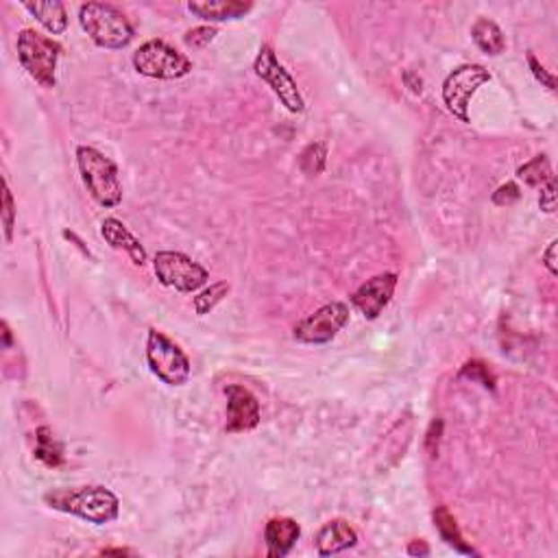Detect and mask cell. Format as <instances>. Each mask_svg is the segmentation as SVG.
I'll list each match as a JSON object with an SVG mask.
<instances>
[{"label":"cell","instance_id":"7a4b0ae2","mask_svg":"<svg viewBox=\"0 0 558 558\" xmlns=\"http://www.w3.org/2000/svg\"><path fill=\"white\" fill-rule=\"evenodd\" d=\"M79 24L90 39L100 48L118 50L129 47L134 39V24L109 3H85L79 7Z\"/></svg>","mask_w":558,"mask_h":558},{"label":"cell","instance_id":"836d02e7","mask_svg":"<svg viewBox=\"0 0 558 558\" xmlns=\"http://www.w3.org/2000/svg\"><path fill=\"white\" fill-rule=\"evenodd\" d=\"M12 344V329H9L7 321H3V347L7 349Z\"/></svg>","mask_w":558,"mask_h":558},{"label":"cell","instance_id":"2e32d148","mask_svg":"<svg viewBox=\"0 0 558 558\" xmlns=\"http://www.w3.org/2000/svg\"><path fill=\"white\" fill-rule=\"evenodd\" d=\"M253 9V3L242 0H203V3H187V12L205 22H225L247 16Z\"/></svg>","mask_w":558,"mask_h":558},{"label":"cell","instance_id":"603a6c76","mask_svg":"<svg viewBox=\"0 0 558 558\" xmlns=\"http://www.w3.org/2000/svg\"><path fill=\"white\" fill-rule=\"evenodd\" d=\"M326 157H327L326 144H323V142H314V144L308 146V149L301 153V157H299V166H301V170L308 172V175H318V172L323 170V166H326Z\"/></svg>","mask_w":558,"mask_h":558},{"label":"cell","instance_id":"ffe728a7","mask_svg":"<svg viewBox=\"0 0 558 558\" xmlns=\"http://www.w3.org/2000/svg\"><path fill=\"white\" fill-rule=\"evenodd\" d=\"M35 440H38V445H35V458L42 460L47 466H59L64 463L62 443L55 439L53 430H50L48 425L38 428V432H35Z\"/></svg>","mask_w":558,"mask_h":558},{"label":"cell","instance_id":"ba28073f","mask_svg":"<svg viewBox=\"0 0 558 558\" xmlns=\"http://www.w3.org/2000/svg\"><path fill=\"white\" fill-rule=\"evenodd\" d=\"M491 81V73L480 64H465L445 77L443 81V103L460 123H471L469 105L474 94Z\"/></svg>","mask_w":558,"mask_h":558},{"label":"cell","instance_id":"d6986e66","mask_svg":"<svg viewBox=\"0 0 558 558\" xmlns=\"http://www.w3.org/2000/svg\"><path fill=\"white\" fill-rule=\"evenodd\" d=\"M471 38H474L475 47H478L484 55H489V57H497V55H501L506 50L504 33H501V29L489 18L475 20L474 27H471Z\"/></svg>","mask_w":558,"mask_h":558},{"label":"cell","instance_id":"d6a6232c","mask_svg":"<svg viewBox=\"0 0 558 558\" xmlns=\"http://www.w3.org/2000/svg\"><path fill=\"white\" fill-rule=\"evenodd\" d=\"M404 81H405V83H408V88L413 90L414 94H421V90H423V88H421V85H423V81H421L417 74H414V73H405Z\"/></svg>","mask_w":558,"mask_h":558},{"label":"cell","instance_id":"1f68e13d","mask_svg":"<svg viewBox=\"0 0 558 558\" xmlns=\"http://www.w3.org/2000/svg\"><path fill=\"white\" fill-rule=\"evenodd\" d=\"M408 554L410 556H428L430 554V547H428V543L425 541H413L408 545Z\"/></svg>","mask_w":558,"mask_h":558},{"label":"cell","instance_id":"d4e9b609","mask_svg":"<svg viewBox=\"0 0 558 558\" xmlns=\"http://www.w3.org/2000/svg\"><path fill=\"white\" fill-rule=\"evenodd\" d=\"M216 35H218L216 27H196L184 35V42L186 47L190 48H205L207 44L214 42Z\"/></svg>","mask_w":558,"mask_h":558},{"label":"cell","instance_id":"484cf974","mask_svg":"<svg viewBox=\"0 0 558 558\" xmlns=\"http://www.w3.org/2000/svg\"><path fill=\"white\" fill-rule=\"evenodd\" d=\"M491 199H493L495 205L509 207L512 205V203H517L521 199V190L515 181H506V184H501L500 187H497Z\"/></svg>","mask_w":558,"mask_h":558},{"label":"cell","instance_id":"ac0fdd59","mask_svg":"<svg viewBox=\"0 0 558 558\" xmlns=\"http://www.w3.org/2000/svg\"><path fill=\"white\" fill-rule=\"evenodd\" d=\"M432 517H434V526H436V530H439L440 539L448 543L449 547H454L458 554H466V556L475 554L474 547L465 541L463 532H460V527H458V521H456V517L451 515V510L448 509V506H436Z\"/></svg>","mask_w":558,"mask_h":558},{"label":"cell","instance_id":"5bb4252c","mask_svg":"<svg viewBox=\"0 0 558 558\" xmlns=\"http://www.w3.org/2000/svg\"><path fill=\"white\" fill-rule=\"evenodd\" d=\"M100 236L105 238V242H108L111 248L125 251L135 266H144L146 264V248L142 247L138 238L126 230V225H123L118 218L111 216L105 218V221L100 222Z\"/></svg>","mask_w":558,"mask_h":558},{"label":"cell","instance_id":"7c38bea8","mask_svg":"<svg viewBox=\"0 0 558 558\" xmlns=\"http://www.w3.org/2000/svg\"><path fill=\"white\" fill-rule=\"evenodd\" d=\"M227 395V432H248V430L257 428L260 423V402L256 395L245 387H231L225 388Z\"/></svg>","mask_w":558,"mask_h":558},{"label":"cell","instance_id":"4dcf8cb0","mask_svg":"<svg viewBox=\"0 0 558 558\" xmlns=\"http://www.w3.org/2000/svg\"><path fill=\"white\" fill-rule=\"evenodd\" d=\"M440 430L443 428H439L436 430V434H434V423L430 425V430H428V439H425V448H428V451H430V456H436V449H439V439H440Z\"/></svg>","mask_w":558,"mask_h":558},{"label":"cell","instance_id":"44dd1931","mask_svg":"<svg viewBox=\"0 0 558 558\" xmlns=\"http://www.w3.org/2000/svg\"><path fill=\"white\" fill-rule=\"evenodd\" d=\"M517 177H519L526 186L541 187V186H545L554 175H552L550 160H547L545 155H536V157H532L530 161H526L524 166L517 169Z\"/></svg>","mask_w":558,"mask_h":558},{"label":"cell","instance_id":"8fae6325","mask_svg":"<svg viewBox=\"0 0 558 558\" xmlns=\"http://www.w3.org/2000/svg\"><path fill=\"white\" fill-rule=\"evenodd\" d=\"M397 288V275L395 273H384V275H375L362 283L356 292L352 295V303L362 312L364 318L375 321L384 308L388 306L390 299L395 295Z\"/></svg>","mask_w":558,"mask_h":558},{"label":"cell","instance_id":"30bf717a","mask_svg":"<svg viewBox=\"0 0 558 558\" xmlns=\"http://www.w3.org/2000/svg\"><path fill=\"white\" fill-rule=\"evenodd\" d=\"M349 323V306L343 301L326 303L317 312L299 321L292 336L303 344H326L336 338V334Z\"/></svg>","mask_w":558,"mask_h":558},{"label":"cell","instance_id":"5b68a950","mask_svg":"<svg viewBox=\"0 0 558 558\" xmlns=\"http://www.w3.org/2000/svg\"><path fill=\"white\" fill-rule=\"evenodd\" d=\"M146 362H149L151 373L164 384H169V387H184L190 379L192 364L184 353V349L175 341H170L166 334L157 332V329H149Z\"/></svg>","mask_w":558,"mask_h":558},{"label":"cell","instance_id":"4316f807","mask_svg":"<svg viewBox=\"0 0 558 558\" xmlns=\"http://www.w3.org/2000/svg\"><path fill=\"white\" fill-rule=\"evenodd\" d=\"M527 65H530L532 74H535V79L539 81L543 88H547V90H550V92H554V90H556V79H554V74L547 73L545 65H541L539 59H536L532 53H527Z\"/></svg>","mask_w":558,"mask_h":558},{"label":"cell","instance_id":"6da1fadb","mask_svg":"<svg viewBox=\"0 0 558 558\" xmlns=\"http://www.w3.org/2000/svg\"><path fill=\"white\" fill-rule=\"evenodd\" d=\"M50 509L79 517L88 524L105 526L118 519L120 500L108 486H81V489H55L44 495Z\"/></svg>","mask_w":558,"mask_h":558},{"label":"cell","instance_id":"7402d4cb","mask_svg":"<svg viewBox=\"0 0 558 558\" xmlns=\"http://www.w3.org/2000/svg\"><path fill=\"white\" fill-rule=\"evenodd\" d=\"M230 291H231V286L227 282H216V283H212V286H207L205 291H201L199 295L195 297V312L199 314V317L210 314L218 303L222 301V299L230 295Z\"/></svg>","mask_w":558,"mask_h":558},{"label":"cell","instance_id":"e575fe53","mask_svg":"<svg viewBox=\"0 0 558 558\" xmlns=\"http://www.w3.org/2000/svg\"><path fill=\"white\" fill-rule=\"evenodd\" d=\"M100 554H105V556H109V554L125 556V554H129V552H126V550H103V552H100Z\"/></svg>","mask_w":558,"mask_h":558},{"label":"cell","instance_id":"f546056e","mask_svg":"<svg viewBox=\"0 0 558 558\" xmlns=\"http://www.w3.org/2000/svg\"><path fill=\"white\" fill-rule=\"evenodd\" d=\"M556 248H558V240H552L550 245H547L545 253H543V264H545V268L550 271L552 277L558 275V266H556Z\"/></svg>","mask_w":558,"mask_h":558},{"label":"cell","instance_id":"f1b7e54d","mask_svg":"<svg viewBox=\"0 0 558 558\" xmlns=\"http://www.w3.org/2000/svg\"><path fill=\"white\" fill-rule=\"evenodd\" d=\"M539 207L545 214H552L556 210V177H552L545 186H541Z\"/></svg>","mask_w":558,"mask_h":558},{"label":"cell","instance_id":"9a60e30c","mask_svg":"<svg viewBox=\"0 0 558 558\" xmlns=\"http://www.w3.org/2000/svg\"><path fill=\"white\" fill-rule=\"evenodd\" d=\"M358 543V535L344 519H332L318 530L317 552L318 556H334L344 550H352Z\"/></svg>","mask_w":558,"mask_h":558},{"label":"cell","instance_id":"8992f818","mask_svg":"<svg viewBox=\"0 0 558 558\" xmlns=\"http://www.w3.org/2000/svg\"><path fill=\"white\" fill-rule=\"evenodd\" d=\"M134 68L142 77L175 81L190 73L192 62L164 39H149L134 53Z\"/></svg>","mask_w":558,"mask_h":558},{"label":"cell","instance_id":"e0dca14e","mask_svg":"<svg viewBox=\"0 0 558 558\" xmlns=\"http://www.w3.org/2000/svg\"><path fill=\"white\" fill-rule=\"evenodd\" d=\"M31 16L47 29L48 33L62 35L68 29V13H65L64 3L59 0H48V3H22Z\"/></svg>","mask_w":558,"mask_h":558},{"label":"cell","instance_id":"83f0119b","mask_svg":"<svg viewBox=\"0 0 558 558\" xmlns=\"http://www.w3.org/2000/svg\"><path fill=\"white\" fill-rule=\"evenodd\" d=\"M460 375H463V378H469V379H480L482 387L493 388V375L489 373V369H486L484 364L466 362L463 367V371H460Z\"/></svg>","mask_w":558,"mask_h":558},{"label":"cell","instance_id":"cb8c5ba5","mask_svg":"<svg viewBox=\"0 0 558 558\" xmlns=\"http://www.w3.org/2000/svg\"><path fill=\"white\" fill-rule=\"evenodd\" d=\"M3 227H4V240H13V230H16V203H13V195L9 190V184L4 181L3 187Z\"/></svg>","mask_w":558,"mask_h":558},{"label":"cell","instance_id":"3957f363","mask_svg":"<svg viewBox=\"0 0 558 558\" xmlns=\"http://www.w3.org/2000/svg\"><path fill=\"white\" fill-rule=\"evenodd\" d=\"M77 166L88 187L90 196L105 210L118 207L123 203V184L118 177V166L108 155L100 153L94 146H79Z\"/></svg>","mask_w":558,"mask_h":558},{"label":"cell","instance_id":"52a82bcc","mask_svg":"<svg viewBox=\"0 0 558 558\" xmlns=\"http://www.w3.org/2000/svg\"><path fill=\"white\" fill-rule=\"evenodd\" d=\"M153 271L161 286L175 288L177 292H196L210 279L205 266L179 251L155 253Z\"/></svg>","mask_w":558,"mask_h":558},{"label":"cell","instance_id":"277c9868","mask_svg":"<svg viewBox=\"0 0 558 558\" xmlns=\"http://www.w3.org/2000/svg\"><path fill=\"white\" fill-rule=\"evenodd\" d=\"M62 44L53 38L24 29L18 35V59L22 68L33 81H38L42 88H55L57 83V64L62 57Z\"/></svg>","mask_w":558,"mask_h":558},{"label":"cell","instance_id":"4fadbf2b","mask_svg":"<svg viewBox=\"0 0 558 558\" xmlns=\"http://www.w3.org/2000/svg\"><path fill=\"white\" fill-rule=\"evenodd\" d=\"M301 536V526L291 517H275L264 527V541H266L268 558H283L291 554L295 543Z\"/></svg>","mask_w":558,"mask_h":558},{"label":"cell","instance_id":"9c48e42d","mask_svg":"<svg viewBox=\"0 0 558 558\" xmlns=\"http://www.w3.org/2000/svg\"><path fill=\"white\" fill-rule=\"evenodd\" d=\"M253 73L273 90L279 103L291 111V114H301L306 109V103H303V96L299 92L295 79L279 64L275 50L268 47V44H264L260 53H257L256 62H253Z\"/></svg>","mask_w":558,"mask_h":558}]
</instances>
